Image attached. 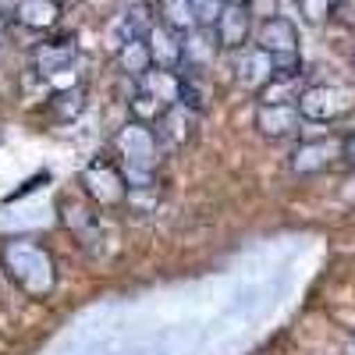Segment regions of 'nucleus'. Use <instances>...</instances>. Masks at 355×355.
<instances>
[{"instance_id": "obj_1", "label": "nucleus", "mask_w": 355, "mask_h": 355, "mask_svg": "<svg viewBox=\"0 0 355 355\" xmlns=\"http://www.w3.org/2000/svg\"><path fill=\"white\" fill-rule=\"evenodd\" d=\"M0 259H4L8 274L18 281V288L25 295H46L53 288V259L46 256L43 245L28 242V239H11L0 249Z\"/></svg>"}, {"instance_id": "obj_2", "label": "nucleus", "mask_w": 355, "mask_h": 355, "mask_svg": "<svg viewBox=\"0 0 355 355\" xmlns=\"http://www.w3.org/2000/svg\"><path fill=\"white\" fill-rule=\"evenodd\" d=\"M299 117L309 125H331L355 107V96L341 85H306L299 96Z\"/></svg>"}, {"instance_id": "obj_3", "label": "nucleus", "mask_w": 355, "mask_h": 355, "mask_svg": "<svg viewBox=\"0 0 355 355\" xmlns=\"http://www.w3.org/2000/svg\"><path fill=\"white\" fill-rule=\"evenodd\" d=\"M82 189H85L89 199L100 202V206H117V202H125V196H128L121 167H117L114 160H103V157H96L82 171Z\"/></svg>"}, {"instance_id": "obj_4", "label": "nucleus", "mask_w": 355, "mask_h": 355, "mask_svg": "<svg viewBox=\"0 0 355 355\" xmlns=\"http://www.w3.org/2000/svg\"><path fill=\"white\" fill-rule=\"evenodd\" d=\"M114 146H117V164H139V167H157V139H153V128L150 125H139V121H128L121 132L114 135Z\"/></svg>"}, {"instance_id": "obj_5", "label": "nucleus", "mask_w": 355, "mask_h": 355, "mask_svg": "<svg viewBox=\"0 0 355 355\" xmlns=\"http://www.w3.org/2000/svg\"><path fill=\"white\" fill-rule=\"evenodd\" d=\"M338 157H341V142L327 139V135H316V139H306L295 146L291 171L295 174H316V171H327Z\"/></svg>"}, {"instance_id": "obj_6", "label": "nucleus", "mask_w": 355, "mask_h": 355, "mask_svg": "<svg viewBox=\"0 0 355 355\" xmlns=\"http://www.w3.org/2000/svg\"><path fill=\"white\" fill-rule=\"evenodd\" d=\"M256 128L263 139H288L299 135L302 117L295 103H259L256 107Z\"/></svg>"}, {"instance_id": "obj_7", "label": "nucleus", "mask_w": 355, "mask_h": 355, "mask_svg": "<svg viewBox=\"0 0 355 355\" xmlns=\"http://www.w3.org/2000/svg\"><path fill=\"white\" fill-rule=\"evenodd\" d=\"M217 36L214 28H189V33H182V68L178 71H206L214 61H217Z\"/></svg>"}, {"instance_id": "obj_8", "label": "nucleus", "mask_w": 355, "mask_h": 355, "mask_svg": "<svg viewBox=\"0 0 355 355\" xmlns=\"http://www.w3.org/2000/svg\"><path fill=\"white\" fill-rule=\"evenodd\" d=\"M234 78H239V85L259 93V89L274 78V57L266 50H259L256 43L242 46L239 53H234Z\"/></svg>"}, {"instance_id": "obj_9", "label": "nucleus", "mask_w": 355, "mask_h": 355, "mask_svg": "<svg viewBox=\"0 0 355 355\" xmlns=\"http://www.w3.org/2000/svg\"><path fill=\"white\" fill-rule=\"evenodd\" d=\"M252 33H256V46L266 50L270 57L299 53V28H295V21L284 18V15H274V18L259 21V28H252Z\"/></svg>"}, {"instance_id": "obj_10", "label": "nucleus", "mask_w": 355, "mask_h": 355, "mask_svg": "<svg viewBox=\"0 0 355 355\" xmlns=\"http://www.w3.org/2000/svg\"><path fill=\"white\" fill-rule=\"evenodd\" d=\"M196 117L192 110H185L182 103L174 107H164L160 121L153 125V139H157V150H164V146H185L192 135H196Z\"/></svg>"}, {"instance_id": "obj_11", "label": "nucleus", "mask_w": 355, "mask_h": 355, "mask_svg": "<svg viewBox=\"0 0 355 355\" xmlns=\"http://www.w3.org/2000/svg\"><path fill=\"white\" fill-rule=\"evenodd\" d=\"M214 36H217V46L231 50V53H239L242 46H249V40H252V15H249V8H224L217 25H214Z\"/></svg>"}, {"instance_id": "obj_12", "label": "nucleus", "mask_w": 355, "mask_h": 355, "mask_svg": "<svg viewBox=\"0 0 355 355\" xmlns=\"http://www.w3.org/2000/svg\"><path fill=\"white\" fill-rule=\"evenodd\" d=\"M146 46H150L153 68H167V71H178V68H182V33L167 28L164 21H157V25L150 28Z\"/></svg>"}, {"instance_id": "obj_13", "label": "nucleus", "mask_w": 355, "mask_h": 355, "mask_svg": "<svg viewBox=\"0 0 355 355\" xmlns=\"http://www.w3.org/2000/svg\"><path fill=\"white\" fill-rule=\"evenodd\" d=\"M75 40H50V43H40L33 50V64L43 78H53V75H61V71H71L75 64Z\"/></svg>"}, {"instance_id": "obj_14", "label": "nucleus", "mask_w": 355, "mask_h": 355, "mask_svg": "<svg viewBox=\"0 0 355 355\" xmlns=\"http://www.w3.org/2000/svg\"><path fill=\"white\" fill-rule=\"evenodd\" d=\"M139 93L153 96L160 107H174L178 103V89H182V75L178 71H167V68H150L135 78Z\"/></svg>"}, {"instance_id": "obj_15", "label": "nucleus", "mask_w": 355, "mask_h": 355, "mask_svg": "<svg viewBox=\"0 0 355 355\" xmlns=\"http://www.w3.org/2000/svg\"><path fill=\"white\" fill-rule=\"evenodd\" d=\"M15 18H18L21 28L43 33V28L57 25V18H61V4H57V0H18Z\"/></svg>"}, {"instance_id": "obj_16", "label": "nucleus", "mask_w": 355, "mask_h": 355, "mask_svg": "<svg viewBox=\"0 0 355 355\" xmlns=\"http://www.w3.org/2000/svg\"><path fill=\"white\" fill-rule=\"evenodd\" d=\"M306 89V71H295V75H274L259 89V103H299Z\"/></svg>"}, {"instance_id": "obj_17", "label": "nucleus", "mask_w": 355, "mask_h": 355, "mask_svg": "<svg viewBox=\"0 0 355 355\" xmlns=\"http://www.w3.org/2000/svg\"><path fill=\"white\" fill-rule=\"evenodd\" d=\"M53 117L61 125H71V121H78L82 117V110H85V89L75 82V85H68V89H57L53 93Z\"/></svg>"}, {"instance_id": "obj_18", "label": "nucleus", "mask_w": 355, "mask_h": 355, "mask_svg": "<svg viewBox=\"0 0 355 355\" xmlns=\"http://www.w3.org/2000/svg\"><path fill=\"white\" fill-rule=\"evenodd\" d=\"M117 68H121L128 78H139L142 71H150L153 61H150V46L146 40H128L117 46Z\"/></svg>"}, {"instance_id": "obj_19", "label": "nucleus", "mask_w": 355, "mask_h": 355, "mask_svg": "<svg viewBox=\"0 0 355 355\" xmlns=\"http://www.w3.org/2000/svg\"><path fill=\"white\" fill-rule=\"evenodd\" d=\"M64 224L78 234V239L89 245V242H100V224H96V214L85 210L78 202H64Z\"/></svg>"}, {"instance_id": "obj_20", "label": "nucleus", "mask_w": 355, "mask_h": 355, "mask_svg": "<svg viewBox=\"0 0 355 355\" xmlns=\"http://www.w3.org/2000/svg\"><path fill=\"white\" fill-rule=\"evenodd\" d=\"M167 28H174V33H189V28H196V18H192V8L189 0H164V15H157Z\"/></svg>"}, {"instance_id": "obj_21", "label": "nucleus", "mask_w": 355, "mask_h": 355, "mask_svg": "<svg viewBox=\"0 0 355 355\" xmlns=\"http://www.w3.org/2000/svg\"><path fill=\"white\" fill-rule=\"evenodd\" d=\"M128 110H132V121L150 125V128L160 121V114H164V107H160L153 96H146V93H135V96L128 100Z\"/></svg>"}, {"instance_id": "obj_22", "label": "nucleus", "mask_w": 355, "mask_h": 355, "mask_svg": "<svg viewBox=\"0 0 355 355\" xmlns=\"http://www.w3.org/2000/svg\"><path fill=\"white\" fill-rule=\"evenodd\" d=\"M189 8H192V18H196L199 28H214L220 11H224L220 0H189Z\"/></svg>"}, {"instance_id": "obj_23", "label": "nucleus", "mask_w": 355, "mask_h": 355, "mask_svg": "<svg viewBox=\"0 0 355 355\" xmlns=\"http://www.w3.org/2000/svg\"><path fill=\"white\" fill-rule=\"evenodd\" d=\"M331 8H334V0H299V15L309 25H323L331 18Z\"/></svg>"}, {"instance_id": "obj_24", "label": "nucleus", "mask_w": 355, "mask_h": 355, "mask_svg": "<svg viewBox=\"0 0 355 355\" xmlns=\"http://www.w3.org/2000/svg\"><path fill=\"white\" fill-rule=\"evenodd\" d=\"M249 15L252 18H259V21H266V18H274L277 15V0H249Z\"/></svg>"}, {"instance_id": "obj_25", "label": "nucleus", "mask_w": 355, "mask_h": 355, "mask_svg": "<svg viewBox=\"0 0 355 355\" xmlns=\"http://www.w3.org/2000/svg\"><path fill=\"white\" fill-rule=\"evenodd\" d=\"M341 18L348 25H355V0H334V8H331V18Z\"/></svg>"}, {"instance_id": "obj_26", "label": "nucleus", "mask_w": 355, "mask_h": 355, "mask_svg": "<svg viewBox=\"0 0 355 355\" xmlns=\"http://www.w3.org/2000/svg\"><path fill=\"white\" fill-rule=\"evenodd\" d=\"M341 157H345V160H348V164L355 167V132L341 139Z\"/></svg>"}, {"instance_id": "obj_27", "label": "nucleus", "mask_w": 355, "mask_h": 355, "mask_svg": "<svg viewBox=\"0 0 355 355\" xmlns=\"http://www.w3.org/2000/svg\"><path fill=\"white\" fill-rule=\"evenodd\" d=\"M220 4H224V8H245L249 0H220Z\"/></svg>"}, {"instance_id": "obj_28", "label": "nucleus", "mask_w": 355, "mask_h": 355, "mask_svg": "<svg viewBox=\"0 0 355 355\" xmlns=\"http://www.w3.org/2000/svg\"><path fill=\"white\" fill-rule=\"evenodd\" d=\"M4 36H8V18L0 15V43H4Z\"/></svg>"}, {"instance_id": "obj_29", "label": "nucleus", "mask_w": 355, "mask_h": 355, "mask_svg": "<svg viewBox=\"0 0 355 355\" xmlns=\"http://www.w3.org/2000/svg\"><path fill=\"white\" fill-rule=\"evenodd\" d=\"M348 355H355V348H352V352H348Z\"/></svg>"}]
</instances>
